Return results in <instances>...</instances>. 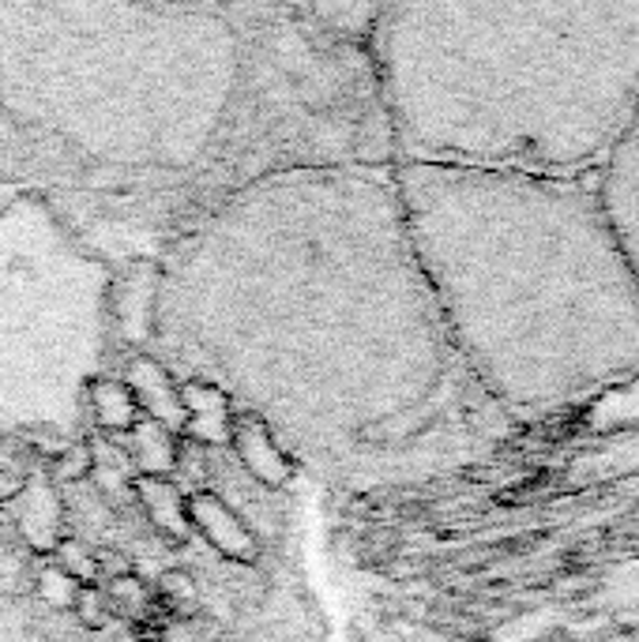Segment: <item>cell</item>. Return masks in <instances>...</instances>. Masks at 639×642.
<instances>
[{
	"mask_svg": "<svg viewBox=\"0 0 639 642\" xmlns=\"http://www.w3.org/2000/svg\"><path fill=\"white\" fill-rule=\"evenodd\" d=\"M102 594H106L113 617H125V620H144L151 617L155 609V591L136 575V571H125V575H113L106 583H99Z\"/></svg>",
	"mask_w": 639,
	"mask_h": 642,
	"instance_id": "13",
	"label": "cell"
},
{
	"mask_svg": "<svg viewBox=\"0 0 639 642\" xmlns=\"http://www.w3.org/2000/svg\"><path fill=\"white\" fill-rule=\"evenodd\" d=\"M594 192H598L613 237L620 241L639 278V102L628 125L620 128L617 144L602 158L598 173H594Z\"/></svg>",
	"mask_w": 639,
	"mask_h": 642,
	"instance_id": "5",
	"label": "cell"
},
{
	"mask_svg": "<svg viewBox=\"0 0 639 642\" xmlns=\"http://www.w3.org/2000/svg\"><path fill=\"white\" fill-rule=\"evenodd\" d=\"M181 410H185V433L189 439L204 447H230V433H233V410L230 394L222 387H215L212 380H181Z\"/></svg>",
	"mask_w": 639,
	"mask_h": 642,
	"instance_id": "9",
	"label": "cell"
},
{
	"mask_svg": "<svg viewBox=\"0 0 639 642\" xmlns=\"http://www.w3.org/2000/svg\"><path fill=\"white\" fill-rule=\"evenodd\" d=\"M125 387L133 391L139 417L159 421L170 433H185V410H181V380L173 376V368H166L155 354H139L125 365Z\"/></svg>",
	"mask_w": 639,
	"mask_h": 642,
	"instance_id": "8",
	"label": "cell"
},
{
	"mask_svg": "<svg viewBox=\"0 0 639 642\" xmlns=\"http://www.w3.org/2000/svg\"><path fill=\"white\" fill-rule=\"evenodd\" d=\"M34 591H38V597L49 605V609L72 612V605L80 601V594H83V583H76L65 568H57L54 560H46V564L38 568V575H34Z\"/></svg>",
	"mask_w": 639,
	"mask_h": 642,
	"instance_id": "15",
	"label": "cell"
},
{
	"mask_svg": "<svg viewBox=\"0 0 639 642\" xmlns=\"http://www.w3.org/2000/svg\"><path fill=\"white\" fill-rule=\"evenodd\" d=\"M189 526L192 534H199L222 560L241 568H252L264 552L260 534L252 530V523L244 518L222 492L215 489H192L189 492Z\"/></svg>",
	"mask_w": 639,
	"mask_h": 642,
	"instance_id": "6",
	"label": "cell"
},
{
	"mask_svg": "<svg viewBox=\"0 0 639 642\" xmlns=\"http://www.w3.org/2000/svg\"><path fill=\"white\" fill-rule=\"evenodd\" d=\"M128 447H133V462L139 466V478H170L181 462L178 433L162 428L159 421L139 417L136 428L128 433Z\"/></svg>",
	"mask_w": 639,
	"mask_h": 642,
	"instance_id": "12",
	"label": "cell"
},
{
	"mask_svg": "<svg viewBox=\"0 0 639 642\" xmlns=\"http://www.w3.org/2000/svg\"><path fill=\"white\" fill-rule=\"evenodd\" d=\"M133 496L151 518V526L166 541H185L192 534L189 526V492L173 478H133Z\"/></svg>",
	"mask_w": 639,
	"mask_h": 642,
	"instance_id": "10",
	"label": "cell"
},
{
	"mask_svg": "<svg viewBox=\"0 0 639 642\" xmlns=\"http://www.w3.org/2000/svg\"><path fill=\"white\" fill-rule=\"evenodd\" d=\"M49 560H54L57 568H65L68 575L76 578V583L99 586V578H102V571H99V549H91L87 541H80V538H60L57 549L49 552Z\"/></svg>",
	"mask_w": 639,
	"mask_h": 642,
	"instance_id": "14",
	"label": "cell"
},
{
	"mask_svg": "<svg viewBox=\"0 0 639 642\" xmlns=\"http://www.w3.org/2000/svg\"><path fill=\"white\" fill-rule=\"evenodd\" d=\"M230 451L241 462V470L249 473L256 485L264 489H286L297 473V462L290 459L283 444L275 439V433L252 413H238L233 417V433H230Z\"/></svg>",
	"mask_w": 639,
	"mask_h": 642,
	"instance_id": "7",
	"label": "cell"
},
{
	"mask_svg": "<svg viewBox=\"0 0 639 642\" xmlns=\"http://www.w3.org/2000/svg\"><path fill=\"white\" fill-rule=\"evenodd\" d=\"M238 83L226 8L0 4V110L99 170H185Z\"/></svg>",
	"mask_w": 639,
	"mask_h": 642,
	"instance_id": "4",
	"label": "cell"
},
{
	"mask_svg": "<svg viewBox=\"0 0 639 642\" xmlns=\"http://www.w3.org/2000/svg\"><path fill=\"white\" fill-rule=\"evenodd\" d=\"M72 612L87 631H106L113 620V609H110L106 594H102V586H83V594H80V601L72 605Z\"/></svg>",
	"mask_w": 639,
	"mask_h": 642,
	"instance_id": "18",
	"label": "cell"
},
{
	"mask_svg": "<svg viewBox=\"0 0 639 642\" xmlns=\"http://www.w3.org/2000/svg\"><path fill=\"white\" fill-rule=\"evenodd\" d=\"M91 470H94L91 447L72 444V447H60L57 459L49 462V481H54V485H76V481H87Z\"/></svg>",
	"mask_w": 639,
	"mask_h": 642,
	"instance_id": "17",
	"label": "cell"
},
{
	"mask_svg": "<svg viewBox=\"0 0 639 642\" xmlns=\"http://www.w3.org/2000/svg\"><path fill=\"white\" fill-rule=\"evenodd\" d=\"M159 597L166 605H170L178 617H196V609H199V586H196V578L189 575L185 568H170V571H162L159 575Z\"/></svg>",
	"mask_w": 639,
	"mask_h": 642,
	"instance_id": "16",
	"label": "cell"
},
{
	"mask_svg": "<svg viewBox=\"0 0 639 642\" xmlns=\"http://www.w3.org/2000/svg\"><path fill=\"white\" fill-rule=\"evenodd\" d=\"M365 60L396 162L594 181L639 102V4H380Z\"/></svg>",
	"mask_w": 639,
	"mask_h": 642,
	"instance_id": "3",
	"label": "cell"
},
{
	"mask_svg": "<svg viewBox=\"0 0 639 642\" xmlns=\"http://www.w3.org/2000/svg\"><path fill=\"white\" fill-rule=\"evenodd\" d=\"M151 346L331 473L414 439L467 376L391 162L290 165L226 196L159 263Z\"/></svg>",
	"mask_w": 639,
	"mask_h": 642,
	"instance_id": "1",
	"label": "cell"
},
{
	"mask_svg": "<svg viewBox=\"0 0 639 642\" xmlns=\"http://www.w3.org/2000/svg\"><path fill=\"white\" fill-rule=\"evenodd\" d=\"M418 267L467 380L520 413L639 372V278L594 181L391 162Z\"/></svg>",
	"mask_w": 639,
	"mask_h": 642,
	"instance_id": "2",
	"label": "cell"
},
{
	"mask_svg": "<svg viewBox=\"0 0 639 642\" xmlns=\"http://www.w3.org/2000/svg\"><path fill=\"white\" fill-rule=\"evenodd\" d=\"M83 402H87V410H91L94 425H99L102 433L128 436L136 428V421H139V406H136L133 391H128L121 376H94V380L87 383V391H83Z\"/></svg>",
	"mask_w": 639,
	"mask_h": 642,
	"instance_id": "11",
	"label": "cell"
}]
</instances>
